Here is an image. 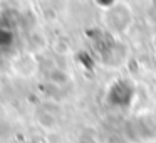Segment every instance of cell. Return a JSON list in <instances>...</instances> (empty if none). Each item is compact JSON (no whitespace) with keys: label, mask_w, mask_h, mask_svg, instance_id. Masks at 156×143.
<instances>
[{"label":"cell","mask_w":156,"mask_h":143,"mask_svg":"<svg viewBox=\"0 0 156 143\" xmlns=\"http://www.w3.org/2000/svg\"><path fill=\"white\" fill-rule=\"evenodd\" d=\"M104 22L106 27L109 29L114 34H122L129 29L133 22V12L131 7L124 2H118V4H112L111 7L106 9L104 14Z\"/></svg>","instance_id":"6da1fadb"}]
</instances>
